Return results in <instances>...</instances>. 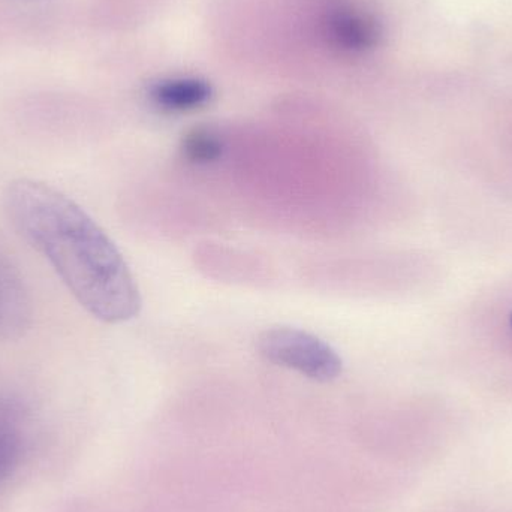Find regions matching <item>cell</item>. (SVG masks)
I'll return each instance as SVG.
<instances>
[{
    "label": "cell",
    "instance_id": "obj_4",
    "mask_svg": "<svg viewBox=\"0 0 512 512\" xmlns=\"http://www.w3.org/2000/svg\"><path fill=\"white\" fill-rule=\"evenodd\" d=\"M210 96L209 84L198 80L162 81L150 92L152 101L167 111L197 110L209 102Z\"/></svg>",
    "mask_w": 512,
    "mask_h": 512
},
{
    "label": "cell",
    "instance_id": "obj_3",
    "mask_svg": "<svg viewBox=\"0 0 512 512\" xmlns=\"http://www.w3.org/2000/svg\"><path fill=\"white\" fill-rule=\"evenodd\" d=\"M32 298L20 271L0 255V340H17L32 325Z\"/></svg>",
    "mask_w": 512,
    "mask_h": 512
},
{
    "label": "cell",
    "instance_id": "obj_1",
    "mask_svg": "<svg viewBox=\"0 0 512 512\" xmlns=\"http://www.w3.org/2000/svg\"><path fill=\"white\" fill-rule=\"evenodd\" d=\"M5 210L17 233L44 256L75 300L108 324L131 321L141 294L125 258L71 198L35 180H15Z\"/></svg>",
    "mask_w": 512,
    "mask_h": 512
},
{
    "label": "cell",
    "instance_id": "obj_5",
    "mask_svg": "<svg viewBox=\"0 0 512 512\" xmlns=\"http://www.w3.org/2000/svg\"><path fill=\"white\" fill-rule=\"evenodd\" d=\"M327 32L345 48H367L375 44L378 30L369 18L351 12H339L327 21Z\"/></svg>",
    "mask_w": 512,
    "mask_h": 512
},
{
    "label": "cell",
    "instance_id": "obj_8",
    "mask_svg": "<svg viewBox=\"0 0 512 512\" xmlns=\"http://www.w3.org/2000/svg\"><path fill=\"white\" fill-rule=\"evenodd\" d=\"M511 325H512V315H511Z\"/></svg>",
    "mask_w": 512,
    "mask_h": 512
},
{
    "label": "cell",
    "instance_id": "obj_7",
    "mask_svg": "<svg viewBox=\"0 0 512 512\" xmlns=\"http://www.w3.org/2000/svg\"><path fill=\"white\" fill-rule=\"evenodd\" d=\"M21 457V438L14 423L0 411V480L9 477Z\"/></svg>",
    "mask_w": 512,
    "mask_h": 512
},
{
    "label": "cell",
    "instance_id": "obj_2",
    "mask_svg": "<svg viewBox=\"0 0 512 512\" xmlns=\"http://www.w3.org/2000/svg\"><path fill=\"white\" fill-rule=\"evenodd\" d=\"M258 351L274 366L285 367L318 382L342 375L343 361L333 346L300 328L274 327L258 337Z\"/></svg>",
    "mask_w": 512,
    "mask_h": 512
},
{
    "label": "cell",
    "instance_id": "obj_6",
    "mask_svg": "<svg viewBox=\"0 0 512 512\" xmlns=\"http://www.w3.org/2000/svg\"><path fill=\"white\" fill-rule=\"evenodd\" d=\"M182 153L192 164L209 165L222 158L224 141L212 129H194L183 138Z\"/></svg>",
    "mask_w": 512,
    "mask_h": 512
}]
</instances>
